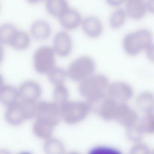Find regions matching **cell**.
I'll use <instances>...</instances> for the list:
<instances>
[{
    "label": "cell",
    "mask_w": 154,
    "mask_h": 154,
    "mask_svg": "<svg viewBox=\"0 0 154 154\" xmlns=\"http://www.w3.org/2000/svg\"><path fill=\"white\" fill-rule=\"evenodd\" d=\"M153 43V34L148 29L141 28L128 33L123 39L124 51L130 56H135Z\"/></svg>",
    "instance_id": "cell-1"
},
{
    "label": "cell",
    "mask_w": 154,
    "mask_h": 154,
    "mask_svg": "<svg viewBox=\"0 0 154 154\" xmlns=\"http://www.w3.org/2000/svg\"><path fill=\"white\" fill-rule=\"evenodd\" d=\"M109 82L103 74L92 75L80 82L78 90L82 96L89 99L107 93Z\"/></svg>",
    "instance_id": "cell-2"
},
{
    "label": "cell",
    "mask_w": 154,
    "mask_h": 154,
    "mask_svg": "<svg viewBox=\"0 0 154 154\" xmlns=\"http://www.w3.org/2000/svg\"><path fill=\"white\" fill-rule=\"evenodd\" d=\"M61 120L69 125L83 121L90 112L87 102L67 100L60 106Z\"/></svg>",
    "instance_id": "cell-3"
},
{
    "label": "cell",
    "mask_w": 154,
    "mask_h": 154,
    "mask_svg": "<svg viewBox=\"0 0 154 154\" xmlns=\"http://www.w3.org/2000/svg\"><path fill=\"white\" fill-rule=\"evenodd\" d=\"M96 64L93 59L87 55L81 56L75 60L67 70L68 77L72 80L81 82L93 75Z\"/></svg>",
    "instance_id": "cell-4"
},
{
    "label": "cell",
    "mask_w": 154,
    "mask_h": 154,
    "mask_svg": "<svg viewBox=\"0 0 154 154\" xmlns=\"http://www.w3.org/2000/svg\"><path fill=\"white\" fill-rule=\"evenodd\" d=\"M55 52L53 47L43 46L38 48L33 56L35 70L40 74H47L55 67Z\"/></svg>",
    "instance_id": "cell-5"
},
{
    "label": "cell",
    "mask_w": 154,
    "mask_h": 154,
    "mask_svg": "<svg viewBox=\"0 0 154 154\" xmlns=\"http://www.w3.org/2000/svg\"><path fill=\"white\" fill-rule=\"evenodd\" d=\"M35 117L51 121L57 125L61 120L60 108L54 102H38L37 103Z\"/></svg>",
    "instance_id": "cell-6"
},
{
    "label": "cell",
    "mask_w": 154,
    "mask_h": 154,
    "mask_svg": "<svg viewBox=\"0 0 154 154\" xmlns=\"http://www.w3.org/2000/svg\"><path fill=\"white\" fill-rule=\"evenodd\" d=\"M107 94L117 102H126L132 97L134 90L131 85L126 82L116 81L109 84Z\"/></svg>",
    "instance_id": "cell-7"
},
{
    "label": "cell",
    "mask_w": 154,
    "mask_h": 154,
    "mask_svg": "<svg viewBox=\"0 0 154 154\" xmlns=\"http://www.w3.org/2000/svg\"><path fill=\"white\" fill-rule=\"evenodd\" d=\"M138 120V114L133 108L126 102H118L114 120L126 128Z\"/></svg>",
    "instance_id": "cell-8"
},
{
    "label": "cell",
    "mask_w": 154,
    "mask_h": 154,
    "mask_svg": "<svg viewBox=\"0 0 154 154\" xmlns=\"http://www.w3.org/2000/svg\"><path fill=\"white\" fill-rule=\"evenodd\" d=\"M72 38L66 31H60L54 36L53 48L58 55L63 57L68 56L72 50Z\"/></svg>",
    "instance_id": "cell-9"
},
{
    "label": "cell",
    "mask_w": 154,
    "mask_h": 154,
    "mask_svg": "<svg viewBox=\"0 0 154 154\" xmlns=\"http://www.w3.org/2000/svg\"><path fill=\"white\" fill-rule=\"evenodd\" d=\"M125 6L128 17L134 20L143 19L149 13L147 0H126Z\"/></svg>",
    "instance_id": "cell-10"
},
{
    "label": "cell",
    "mask_w": 154,
    "mask_h": 154,
    "mask_svg": "<svg viewBox=\"0 0 154 154\" xmlns=\"http://www.w3.org/2000/svg\"><path fill=\"white\" fill-rule=\"evenodd\" d=\"M7 122L12 126H19L28 120L20 100L16 103L7 106L5 113Z\"/></svg>",
    "instance_id": "cell-11"
},
{
    "label": "cell",
    "mask_w": 154,
    "mask_h": 154,
    "mask_svg": "<svg viewBox=\"0 0 154 154\" xmlns=\"http://www.w3.org/2000/svg\"><path fill=\"white\" fill-rule=\"evenodd\" d=\"M58 19L63 28L67 30H73L81 25L83 19L78 10L70 7Z\"/></svg>",
    "instance_id": "cell-12"
},
{
    "label": "cell",
    "mask_w": 154,
    "mask_h": 154,
    "mask_svg": "<svg viewBox=\"0 0 154 154\" xmlns=\"http://www.w3.org/2000/svg\"><path fill=\"white\" fill-rule=\"evenodd\" d=\"M81 26L84 32L89 37L95 38L101 35L103 25L99 17L95 16H88L82 19Z\"/></svg>",
    "instance_id": "cell-13"
},
{
    "label": "cell",
    "mask_w": 154,
    "mask_h": 154,
    "mask_svg": "<svg viewBox=\"0 0 154 154\" xmlns=\"http://www.w3.org/2000/svg\"><path fill=\"white\" fill-rule=\"evenodd\" d=\"M19 93L20 99L37 101L42 94L40 85L34 81H26L20 86Z\"/></svg>",
    "instance_id": "cell-14"
},
{
    "label": "cell",
    "mask_w": 154,
    "mask_h": 154,
    "mask_svg": "<svg viewBox=\"0 0 154 154\" xmlns=\"http://www.w3.org/2000/svg\"><path fill=\"white\" fill-rule=\"evenodd\" d=\"M56 126V124L51 121L36 118L32 125V132L38 138L46 140L52 137Z\"/></svg>",
    "instance_id": "cell-15"
},
{
    "label": "cell",
    "mask_w": 154,
    "mask_h": 154,
    "mask_svg": "<svg viewBox=\"0 0 154 154\" xmlns=\"http://www.w3.org/2000/svg\"><path fill=\"white\" fill-rule=\"evenodd\" d=\"M32 37L37 40H45L51 34V27L48 22L43 19H37L32 22L30 27Z\"/></svg>",
    "instance_id": "cell-16"
},
{
    "label": "cell",
    "mask_w": 154,
    "mask_h": 154,
    "mask_svg": "<svg viewBox=\"0 0 154 154\" xmlns=\"http://www.w3.org/2000/svg\"><path fill=\"white\" fill-rule=\"evenodd\" d=\"M20 99L19 90L9 84H1L0 88V101L5 106L17 103Z\"/></svg>",
    "instance_id": "cell-17"
},
{
    "label": "cell",
    "mask_w": 154,
    "mask_h": 154,
    "mask_svg": "<svg viewBox=\"0 0 154 154\" xmlns=\"http://www.w3.org/2000/svg\"><path fill=\"white\" fill-rule=\"evenodd\" d=\"M136 105L144 114L154 112V94L149 91L140 93L136 98Z\"/></svg>",
    "instance_id": "cell-18"
},
{
    "label": "cell",
    "mask_w": 154,
    "mask_h": 154,
    "mask_svg": "<svg viewBox=\"0 0 154 154\" xmlns=\"http://www.w3.org/2000/svg\"><path fill=\"white\" fill-rule=\"evenodd\" d=\"M45 2L48 13L57 18L70 8L67 0H46Z\"/></svg>",
    "instance_id": "cell-19"
},
{
    "label": "cell",
    "mask_w": 154,
    "mask_h": 154,
    "mask_svg": "<svg viewBox=\"0 0 154 154\" xmlns=\"http://www.w3.org/2000/svg\"><path fill=\"white\" fill-rule=\"evenodd\" d=\"M30 36L25 31L17 29L11 37L8 45L17 51L26 49L30 43Z\"/></svg>",
    "instance_id": "cell-20"
},
{
    "label": "cell",
    "mask_w": 154,
    "mask_h": 154,
    "mask_svg": "<svg viewBox=\"0 0 154 154\" xmlns=\"http://www.w3.org/2000/svg\"><path fill=\"white\" fill-rule=\"evenodd\" d=\"M128 17V16L125 8L117 7L112 12L109 16V26L114 29H119L124 25Z\"/></svg>",
    "instance_id": "cell-21"
},
{
    "label": "cell",
    "mask_w": 154,
    "mask_h": 154,
    "mask_svg": "<svg viewBox=\"0 0 154 154\" xmlns=\"http://www.w3.org/2000/svg\"><path fill=\"white\" fill-rule=\"evenodd\" d=\"M43 150L48 154H62L65 152V146L60 140L51 137L45 140Z\"/></svg>",
    "instance_id": "cell-22"
},
{
    "label": "cell",
    "mask_w": 154,
    "mask_h": 154,
    "mask_svg": "<svg viewBox=\"0 0 154 154\" xmlns=\"http://www.w3.org/2000/svg\"><path fill=\"white\" fill-rule=\"evenodd\" d=\"M46 75L50 82L55 86L64 84L67 77L68 76L67 72H66L64 69L56 66L49 71Z\"/></svg>",
    "instance_id": "cell-23"
},
{
    "label": "cell",
    "mask_w": 154,
    "mask_h": 154,
    "mask_svg": "<svg viewBox=\"0 0 154 154\" xmlns=\"http://www.w3.org/2000/svg\"><path fill=\"white\" fill-rule=\"evenodd\" d=\"M139 120L135 123L126 128L127 138L134 143L141 141L145 134L141 128Z\"/></svg>",
    "instance_id": "cell-24"
},
{
    "label": "cell",
    "mask_w": 154,
    "mask_h": 154,
    "mask_svg": "<svg viewBox=\"0 0 154 154\" xmlns=\"http://www.w3.org/2000/svg\"><path fill=\"white\" fill-rule=\"evenodd\" d=\"M17 28L12 23H5L0 27V42L2 45H8L9 42L17 30Z\"/></svg>",
    "instance_id": "cell-25"
},
{
    "label": "cell",
    "mask_w": 154,
    "mask_h": 154,
    "mask_svg": "<svg viewBox=\"0 0 154 154\" xmlns=\"http://www.w3.org/2000/svg\"><path fill=\"white\" fill-rule=\"evenodd\" d=\"M69 96L68 90L64 84L55 86L53 92V100L59 106L69 100Z\"/></svg>",
    "instance_id": "cell-26"
},
{
    "label": "cell",
    "mask_w": 154,
    "mask_h": 154,
    "mask_svg": "<svg viewBox=\"0 0 154 154\" xmlns=\"http://www.w3.org/2000/svg\"><path fill=\"white\" fill-rule=\"evenodd\" d=\"M139 122L145 134H154V112L144 114Z\"/></svg>",
    "instance_id": "cell-27"
},
{
    "label": "cell",
    "mask_w": 154,
    "mask_h": 154,
    "mask_svg": "<svg viewBox=\"0 0 154 154\" xmlns=\"http://www.w3.org/2000/svg\"><path fill=\"white\" fill-rule=\"evenodd\" d=\"M130 153L133 154H147L150 153V149L145 143L141 141L134 143L131 149Z\"/></svg>",
    "instance_id": "cell-28"
},
{
    "label": "cell",
    "mask_w": 154,
    "mask_h": 154,
    "mask_svg": "<svg viewBox=\"0 0 154 154\" xmlns=\"http://www.w3.org/2000/svg\"><path fill=\"white\" fill-rule=\"evenodd\" d=\"M90 153H119L120 152L117 149L108 146H97L90 150Z\"/></svg>",
    "instance_id": "cell-29"
},
{
    "label": "cell",
    "mask_w": 154,
    "mask_h": 154,
    "mask_svg": "<svg viewBox=\"0 0 154 154\" xmlns=\"http://www.w3.org/2000/svg\"><path fill=\"white\" fill-rule=\"evenodd\" d=\"M146 55L148 60L154 63V43H152L145 50Z\"/></svg>",
    "instance_id": "cell-30"
},
{
    "label": "cell",
    "mask_w": 154,
    "mask_h": 154,
    "mask_svg": "<svg viewBox=\"0 0 154 154\" xmlns=\"http://www.w3.org/2000/svg\"><path fill=\"white\" fill-rule=\"evenodd\" d=\"M126 0H105L106 3L113 7H119L125 4Z\"/></svg>",
    "instance_id": "cell-31"
},
{
    "label": "cell",
    "mask_w": 154,
    "mask_h": 154,
    "mask_svg": "<svg viewBox=\"0 0 154 154\" xmlns=\"http://www.w3.org/2000/svg\"><path fill=\"white\" fill-rule=\"evenodd\" d=\"M148 12L154 14V0H147Z\"/></svg>",
    "instance_id": "cell-32"
},
{
    "label": "cell",
    "mask_w": 154,
    "mask_h": 154,
    "mask_svg": "<svg viewBox=\"0 0 154 154\" xmlns=\"http://www.w3.org/2000/svg\"><path fill=\"white\" fill-rule=\"evenodd\" d=\"M27 2L30 4H37L43 1H46V0H26Z\"/></svg>",
    "instance_id": "cell-33"
}]
</instances>
